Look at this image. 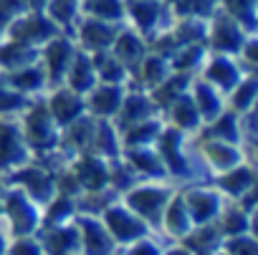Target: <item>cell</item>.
Masks as SVG:
<instances>
[{
	"label": "cell",
	"mask_w": 258,
	"mask_h": 255,
	"mask_svg": "<svg viewBox=\"0 0 258 255\" xmlns=\"http://www.w3.org/2000/svg\"><path fill=\"white\" fill-rule=\"evenodd\" d=\"M81 38L86 46L91 48H104L111 43L114 38V28L106 26V21H86L84 28H81Z\"/></svg>",
	"instance_id": "cell-1"
},
{
	"label": "cell",
	"mask_w": 258,
	"mask_h": 255,
	"mask_svg": "<svg viewBox=\"0 0 258 255\" xmlns=\"http://www.w3.org/2000/svg\"><path fill=\"white\" fill-rule=\"evenodd\" d=\"M46 61H48L51 73L58 76V73L69 66V61H71V48H69V43H66V41H53V46H48V51H46Z\"/></svg>",
	"instance_id": "cell-2"
}]
</instances>
